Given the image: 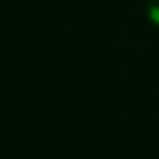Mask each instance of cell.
<instances>
[{
    "instance_id": "obj_1",
    "label": "cell",
    "mask_w": 159,
    "mask_h": 159,
    "mask_svg": "<svg viewBox=\"0 0 159 159\" xmlns=\"http://www.w3.org/2000/svg\"><path fill=\"white\" fill-rule=\"evenodd\" d=\"M146 17L153 26H159V0H148L146 2Z\"/></svg>"
}]
</instances>
